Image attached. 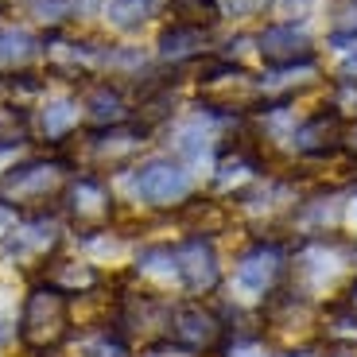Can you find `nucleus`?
I'll return each mask as SVG.
<instances>
[{
    "label": "nucleus",
    "mask_w": 357,
    "mask_h": 357,
    "mask_svg": "<svg viewBox=\"0 0 357 357\" xmlns=\"http://www.w3.org/2000/svg\"><path fill=\"white\" fill-rule=\"evenodd\" d=\"M229 357H268V354H264V346H260L257 338H245L241 346H233Z\"/></svg>",
    "instance_id": "obj_25"
},
{
    "label": "nucleus",
    "mask_w": 357,
    "mask_h": 357,
    "mask_svg": "<svg viewBox=\"0 0 357 357\" xmlns=\"http://www.w3.org/2000/svg\"><path fill=\"white\" fill-rule=\"evenodd\" d=\"M74 314H70V299L51 284H36L27 291L24 307H20V322L16 334L31 354H51L70 338Z\"/></svg>",
    "instance_id": "obj_1"
},
{
    "label": "nucleus",
    "mask_w": 357,
    "mask_h": 357,
    "mask_svg": "<svg viewBox=\"0 0 357 357\" xmlns=\"http://www.w3.org/2000/svg\"><path fill=\"white\" fill-rule=\"evenodd\" d=\"M82 357H128V342L121 334H98L93 342H86Z\"/></svg>",
    "instance_id": "obj_24"
},
{
    "label": "nucleus",
    "mask_w": 357,
    "mask_h": 357,
    "mask_svg": "<svg viewBox=\"0 0 357 357\" xmlns=\"http://www.w3.org/2000/svg\"><path fill=\"white\" fill-rule=\"evenodd\" d=\"M136 272H140L144 280H160V284H167V280H178L175 249H171V245H160V249H144L140 260H136Z\"/></svg>",
    "instance_id": "obj_19"
},
{
    "label": "nucleus",
    "mask_w": 357,
    "mask_h": 357,
    "mask_svg": "<svg viewBox=\"0 0 357 357\" xmlns=\"http://www.w3.org/2000/svg\"><path fill=\"white\" fill-rule=\"evenodd\" d=\"M54 245H59V225L47 222V214H36L8 233V245L4 249H8V257L16 264H36V260L51 257Z\"/></svg>",
    "instance_id": "obj_12"
},
{
    "label": "nucleus",
    "mask_w": 357,
    "mask_h": 357,
    "mask_svg": "<svg viewBox=\"0 0 357 357\" xmlns=\"http://www.w3.org/2000/svg\"><path fill=\"white\" fill-rule=\"evenodd\" d=\"M326 334L342 346H357V307L354 303H338L326 314Z\"/></svg>",
    "instance_id": "obj_21"
},
{
    "label": "nucleus",
    "mask_w": 357,
    "mask_h": 357,
    "mask_svg": "<svg viewBox=\"0 0 357 357\" xmlns=\"http://www.w3.org/2000/svg\"><path fill=\"white\" fill-rule=\"evenodd\" d=\"M183 222H190L195 225V237H202V233L222 229L229 222V214H225L222 202H214V198H195V202H183Z\"/></svg>",
    "instance_id": "obj_18"
},
{
    "label": "nucleus",
    "mask_w": 357,
    "mask_h": 357,
    "mask_svg": "<svg viewBox=\"0 0 357 357\" xmlns=\"http://www.w3.org/2000/svg\"><path fill=\"white\" fill-rule=\"evenodd\" d=\"M39 43L31 31H24V27H4L0 31V70H20V66H27L31 59H36Z\"/></svg>",
    "instance_id": "obj_17"
},
{
    "label": "nucleus",
    "mask_w": 357,
    "mask_h": 357,
    "mask_svg": "<svg viewBox=\"0 0 357 357\" xmlns=\"http://www.w3.org/2000/svg\"><path fill=\"white\" fill-rule=\"evenodd\" d=\"M206 39H210V27L198 24H171L160 31V54L171 63H187L195 54L206 51Z\"/></svg>",
    "instance_id": "obj_13"
},
{
    "label": "nucleus",
    "mask_w": 357,
    "mask_h": 357,
    "mask_svg": "<svg viewBox=\"0 0 357 357\" xmlns=\"http://www.w3.org/2000/svg\"><path fill=\"white\" fill-rule=\"evenodd\" d=\"M167 8L175 12V24L214 27L222 20V0H167Z\"/></svg>",
    "instance_id": "obj_20"
},
{
    "label": "nucleus",
    "mask_w": 357,
    "mask_h": 357,
    "mask_svg": "<svg viewBox=\"0 0 357 357\" xmlns=\"http://www.w3.org/2000/svg\"><path fill=\"white\" fill-rule=\"evenodd\" d=\"M163 4L167 0H105V20L121 31H132V27L148 24Z\"/></svg>",
    "instance_id": "obj_16"
},
{
    "label": "nucleus",
    "mask_w": 357,
    "mask_h": 357,
    "mask_svg": "<svg viewBox=\"0 0 357 357\" xmlns=\"http://www.w3.org/2000/svg\"><path fill=\"white\" fill-rule=\"evenodd\" d=\"M222 4H225L229 12H237V16H249V12H257L264 0H222Z\"/></svg>",
    "instance_id": "obj_27"
},
{
    "label": "nucleus",
    "mask_w": 357,
    "mask_h": 357,
    "mask_svg": "<svg viewBox=\"0 0 357 357\" xmlns=\"http://www.w3.org/2000/svg\"><path fill=\"white\" fill-rule=\"evenodd\" d=\"M346 140H349V148L357 152V121H354V125H346Z\"/></svg>",
    "instance_id": "obj_29"
},
{
    "label": "nucleus",
    "mask_w": 357,
    "mask_h": 357,
    "mask_svg": "<svg viewBox=\"0 0 357 357\" xmlns=\"http://www.w3.org/2000/svg\"><path fill=\"white\" fill-rule=\"evenodd\" d=\"M43 284L59 287L63 295L89 291V287H98V272L89 264H78V260H51V264L43 268Z\"/></svg>",
    "instance_id": "obj_15"
},
{
    "label": "nucleus",
    "mask_w": 357,
    "mask_h": 357,
    "mask_svg": "<svg viewBox=\"0 0 357 357\" xmlns=\"http://www.w3.org/2000/svg\"><path fill=\"white\" fill-rule=\"evenodd\" d=\"M257 51L264 59V66L272 70H295V66H311L314 63V47L311 36L295 24H272L257 36Z\"/></svg>",
    "instance_id": "obj_8"
},
{
    "label": "nucleus",
    "mask_w": 357,
    "mask_h": 357,
    "mask_svg": "<svg viewBox=\"0 0 357 357\" xmlns=\"http://www.w3.org/2000/svg\"><path fill=\"white\" fill-rule=\"evenodd\" d=\"M63 206H66V214H70L74 229L86 233V237L105 233L109 218H113V195H109V187L98 175L70 178V187H66V195H63Z\"/></svg>",
    "instance_id": "obj_5"
},
{
    "label": "nucleus",
    "mask_w": 357,
    "mask_h": 357,
    "mask_svg": "<svg viewBox=\"0 0 357 357\" xmlns=\"http://www.w3.org/2000/svg\"><path fill=\"white\" fill-rule=\"evenodd\" d=\"M70 163L63 155L54 160H27L16 163L0 175V202H8L12 210H36L43 214L47 202H59L70 187Z\"/></svg>",
    "instance_id": "obj_2"
},
{
    "label": "nucleus",
    "mask_w": 357,
    "mask_h": 357,
    "mask_svg": "<svg viewBox=\"0 0 357 357\" xmlns=\"http://www.w3.org/2000/svg\"><path fill=\"white\" fill-rule=\"evenodd\" d=\"M132 190H136V198L148 202V206H178L190 195V175H187L183 163L160 155V160H148V163L136 167Z\"/></svg>",
    "instance_id": "obj_6"
},
{
    "label": "nucleus",
    "mask_w": 357,
    "mask_h": 357,
    "mask_svg": "<svg viewBox=\"0 0 357 357\" xmlns=\"http://www.w3.org/2000/svg\"><path fill=\"white\" fill-rule=\"evenodd\" d=\"M280 4H284L287 16H295V12H307V4H311V0H280Z\"/></svg>",
    "instance_id": "obj_28"
},
{
    "label": "nucleus",
    "mask_w": 357,
    "mask_h": 357,
    "mask_svg": "<svg viewBox=\"0 0 357 357\" xmlns=\"http://www.w3.org/2000/svg\"><path fill=\"white\" fill-rule=\"evenodd\" d=\"M16 225H20V222H16V210H12L8 202H0V237H8Z\"/></svg>",
    "instance_id": "obj_26"
},
{
    "label": "nucleus",
    "mask_w": 357,
    "mask_h": 357,
    "mask_svg": "<svg viewBox=\"0 0 357 357\" xmlns=\"http://www.w3.org/2000/svg\"><path fill=\"white\" fill-rule=\"evenodd\" d=\"M206 125H202V116L198 121H190V125H178L175 128V148H178V155H187V160H198V155L206 152Z\"/></svg>",
    "instance_id": "obj_23"
},
{
    "label": "nucleus",
    "mask_w": 357,
    "mask_h": 357,
    "mask_svg": "<svg viewBox=\"0 0 357 357\" xmlns=\"http://www.w3.org/2000/svg\"><path fill=\"white\" fill-rule=\"evenodd\" d=\"M284 272H287V252L280 249L276 241H257L252 249H245V252H241L233 280H237V287H241V291L268 299V295H272V291L280 287Z\"/></svg>",
    "instance_id": "obj_7"
},
{
    "label": "nucleus",
    "mask_w": 357,
    "mask_h": 357,
    "mask_svg": "<svg viewBox=\"0 0 357 357\" xmlns=\"http://www.w3.org/2000/svg\"><path fill=\"white\" fill-rule=\"evenodd\" d=\"M74 121H78V105H74V101H51V105L43 109V132L51 136V140L70 132Z\"/></svg>",
    "instance_id": "obj_22"
},
{
    "label": "nucleus",
    "mask_w": 357,
    "mask_h": 357,
    "mask_svg": "<svg viewBox=\"0 0 357 357\" xmlns=\"http://www.w3.org/2000/svg\"><path fill=\"white\" fill-rule=\"evenodd\" d=\"M144 148V125H105L86 136V152L98 167H125Z\"/></svg>",
    "instance_id": "obj_10"
},
{
    "label": "nucleus",
    "mask_w": 357,
    "mask_h": 357,
    "mask_svg": "<svg viewBox=\"0 0 357 357\" xmlns=\"http://www.w3.org/2000/svg\"><path fill=\"white\" fill-rule=\"evenodd\" d=\"M295 148L303 155H314V160H322V155H334L342 148V140H346V116L338 113V109H319L314 116H307L303 125L291 132Z\"/></svg>",
    "instance_id": "obj_11"
},
{
    "label": "nucleus",
    "mask_w": 357,
    "mask_h": 357,
    "mask_svg": "<svg viewBox=\"0 0 357 357\" xmlns=\"http://www.w3.org/2000/svg\"><path fill=\"white\" fill-rule=\"evenodd\" d=\"M171 342L183 354H210L225 342V322L198 299L190 303H175L171 307Z\"/></svg>",
    "instance_id": "obj_4"
},
{
    "label": "nucleus",
    "mask_w": 357,
    "mask_h": 357,
    "mask_svg": "<svg viewBox=\"0 0 357 357\" xmlns=\"http://www.w3.org/2000/svg\"><path fill=\"white\" fill-rule=\"evenodd\" d=\"M264 89L252 74H245L241 66H233L229 59H214L198 70V98H202L206 113H245Z\"/></svg>",
    "instance_id": "obj_3"
},
{
    "label": "nucleus",
    "mask_w": 357,
    "mask_h": 357,
    "mask_svg": "<svg viewBox=\"0 0 357 357\" xmlns=\"http://www.w3.org/2000/svg\"><path fill=\"white\" fill-rule=\"evenodd\" d=\"M346 214H349V222H354V225H357V198H354V202H349V206H346Z\"/></svg>",
    "instance_id": "obj_30"
},
{
    "label": "nucleus",
    "mask_w": 357,
    "mask_h": 357,
    "mask_svg": "<svg viewBox=\"0 0 357 357\" xmlns=\"http://www.w3.org/2000/svg\"><path fill=\"white\" fill-rule=\"evenodd\" d=\"M284 357H319L314 349H295V354H284Z\"/></svg>",
    "instance_id": "obj_31"
},
{
    "label": "nucleus",
    "mask_w": 357,
    "mask_h": 357,
    "mask_svg": "<svg viewBox=\"0 0 357 357\" xmlns=\"http://www.w3.org/2000/svg\"><path fill=\"white\" fill-rule=\"evenodd\" d=\"M175 264H178V284L195 295L214 291L218 280H222V264H218V252L210 245V237H187V241H178Z\"/></svg>",
    "instance_id": "obj_9"
},
{
    "label": "nucleus",
    "mask_w": 357,
    "mask_h": 357,
    "mask_svg": "<svg viewBox=\"0 0 357 357\" xmlns=\"http://www.w3.org/2000/svg\"><path fill=\"white\" fill-rule=\"evenodd\" d=\"M86 109H89V116L98 121V128H105V125H125V121H128V101H125V93H121L116 86H109V82H101V86H89Z\"/></svg>",
    "instance_id": "obj_14"
}]
</instances>
